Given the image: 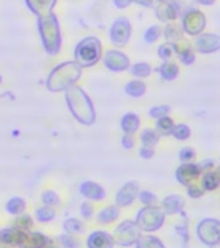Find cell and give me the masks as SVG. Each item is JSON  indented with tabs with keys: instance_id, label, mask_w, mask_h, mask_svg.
Listing matches in <instances>:
<instances>
[{
	"instance_id": "cell-7",
	"label": "cell",
	"mask_w": 220,
	"mask_h": 248,
	"mask_svg": "<svg viewBox=\"0 0 220 248\" xmlns=\"http://www.w3.org/2000/svg\"><path fill=\"white\" fill-rule=\"evenodd\" d=\"M137 248H165L163 244L154 236H143L137 240Z\"/></svg>"
},
{
	"instance_id": "cell-2",
	"label": "cell",
	"mask_w": 220,
	"mask_h": 248,
	"mask_svg": "<svg viewBox=\"0 0 220 248\" xmlns=\"http://www.w3.org/2000/svg\"><path fill=\"white\" fill-rule=\"evenodd\" d=\"M200 235L206 243H217L220 240V225L217 221L207 220L200 226Z\"/></svg>"
},
{
	"instance_id": "cell-4",
	"label": "cell",
	"mask_w": 220,
	"mask_h": 248,
	"mask_svg": "<svg viewBox=\"0 0 220 248\" xmlns=\"http://www.w3.org/2000/svg\"><path fill=\"white\" fill-rule=\"evenodd\" d=\"M163 222V216L155 211H149L145 215H140L139 225L143 230H155L158 229Z\"/></svg>"
},
{
	"instance_id": "cell-1",
	"label": "cell",
	"mask_w": 220,
	"mask_h": 248,
	"mask_svg": "<svg viewBox=\"0 0 220 248\" xmlns=\"http://www.w3.org/2000/svg\"><path fill=\"white\" fill-rule=\"evenodd\" d=\"M139 235L140 232L137 226H135L131 222H126L117 229L114 240H117L122 246H131L132 243H135L136 240H139Z\"/></svg>"
},
{
	"instance_id": "cell-5",
	"label": "cell",
	"mask_w": 220,
	"mask_h": 248,
	"mask_svg": "<svg viewBox=\"0 0 220 248\" xmlns=\"http://www.w3.org/2000/svg\"><path fill=\"white\" fill-rule=\"evenodd\" d=\"M205 26V18L201 13L193 12L190 13L186 19V30L189 31L190 34H197L202 30V27Z\"/></svg>"
},
{
	"instance_id": "cell-6",
	"label": "cell",
	"mask_w": 220,
	"mask_h": 248,
	"mask_svg": "<svg viewBox=\"0 0 220 248\" xmlns=\"http://www.w3.org/2000/svg\"><path fill=\"white\" fill-rule=\"evenodd\" d=\"M220 46V39L213 35H206L198 40V48L205 53H209L211 50L218 49Z\"/></svg>"
},
{
	"instance_id": "cell-12",
	"label": "cell",
	"mask_w": 220,
	"mask_h": 248,
	"mask_svg": "<svg viewBox=\"0 0 220 248\" xmlns=\"http://www.w3.org/2000/svg\"><path fill=\"white\" fill-rule=\"evenodd\" d=\"M175 133H176V137H179V139H186L189 136V129L184 127V125H180V127H178Z\"/></svg>"
},
{
	"instance_id": "cell-11",
	"label": "cell",
	"mask_w": 220,
	"mask_h": 248,
	"mask_svg": "<svg viewBox=\"0 0 220 248\" xmlns=\"http://www.w3.org/2000/svg\"><path fill=\"white\" fill-rule=\"evenodd\" d=\"M53 213L51 211H39L38 212V218L40 221H50L53 218Z\"/></svg>"
},
{
	"instance_id": "cell-14",
	"label": "cell",
	"mask_w": 220,
	"mask_h": 248,
	"mask_svg": "<svg viewBox=\"0 0 220 248\" xmlns=\"http://www.w3.org/2000/svg\"><path fill=\"white\" fill-rule=\"evenodd\" d=\"M200 3H205V4H210V3H213L214 0H198Z\"/></svg>"
},
{
	"instance_id": "cell-10",
	"label": "cell",
	"mask_w": 220,
	"mask_h": 248,
	"mask_svg": "<svg viewBox=\"0 0 220 248\" xmlns=\"http://www.w3.org/2000/svg\"><path fill=\"white\" fill-rule=\"evenodd\" d=\"M218 182H219V177H218V174L210 173L206 176L205 186L207 187V189H214V187H217Z\"/></svg>"
},
{
	"instance_id": "cell-13",
	"label": "cell",
	"mask_w": 220,
	"mask_h": 248,
	"mask_svg": "<svg viewBox=\"0 0 220 248\" xmlns=\"http://www.w3.org/2000/svg\"><path fill=\"white\" fill-rule=\"evenodd\" d=\"M192 155H193V151L190 150V149H186V150L182 151V158L183 159L192 158Z\"/></svg>"
},
{
	"instance_id": "cell-3",
	"label": "cell",
	"mask_w": 220,
	"mask_h": 248,
	"mask_svg": "<svg viewBox=\"0 0 220 248\" xmlns=\"http://www.w3.org/2000/svg\"><path fill=\"white\" fill-rule=\"evenodd\" d=\"M114 238L105 232H95L91 234L87 240L88 248H113L114 247Z\"/></svg>"
},
{
	"instance_id": "cell-15",
	"label": "cell",
	"mask_w": 220,
	"mask_h": 248,
	"mask_svg": "<svg viewBox=\"0 0 220 248\" xmlns=\"http://www.w3.org/2000/svg\"><path fill=\"white\" fill-rule=\"evenodd\" d=\"M214 248H220V247H214Z\"/></svg>"
},
{
	"instance_id": "cell-8",
	"label": "cell",
	"mask_w": 220,
	"mask_h": 248,
	"mask_svg": "<svg viewBox=\"0 0 220 248\" xmlns=\"http://www.w3.org/2000/svg\"><path fill=\"white\" fill-rule=\"evenodd\" d=\"M65 229L69 232H82L83 230H85V229H83V225H82L78 220L66 221Z\"/></svg>"
},
{
	"instance_id": "cell-9",
	"label": "cell",
	"mask_w": 220,
	"mask_h": 248,
	"mask_svg": "<svg viewBox=\"0 0 220 248\" xmlns=\"http://www.w3.org/2000/svg\"><path fill=\"white\" fill-rule=\"evenodd\" d=\"M60 242L64 246V248H79V242L70 235H62L60 238Z\"/></svg>"
}]
</instances>
